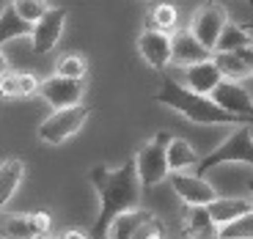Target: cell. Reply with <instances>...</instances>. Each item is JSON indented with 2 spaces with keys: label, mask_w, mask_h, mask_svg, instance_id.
<instances>
[{
  "label": "cell",
  "mask_w": 253,
  "mask_h": 239,
  "mask_svg": "<svg viewBox=\"0 0 253 239\" xmlns=\"http://www.w3.org/2000/svg\"><path fill=\"white\" fill-rule=\"evenodd\" d=\"M88 179L96 190L99 198V214H96L94 226H91L88 237L91 239H105L108 226L126 209L140 206V193L143 184L135 170V157L124 159L119 168H108V165H94L88 170Z\"/></svg>",
  "instance_id": "6da1fadb"
},
{
  "label": "cell",
  "mask_w": 253,
  "mask_h": 239,
  "mask_svg": "<svg viewBox=\"0 0 253 239\" xmlns=\"http://www.w3.org/2000/svg\"><path fill=\"white\" fill-rule=\"evenodd\" d=\"M154 102L157 105H165L168 110L184 116L187 121L193 124H231V126H240V124H253V116H237V113H228L217 105L209 94H196V91L184 88L182 82H176L173 77H165L160 91L154 94Z\"/></svg>",
  "instance_id": "7a4b0ae2"
},
{
  "label": "cell",
  "mask_w": 253,
  "mask_h": 239,
  "mask_svg": "<svg viewBox=\"0 0 253 239\" xmlns=\"http://www.w3.org/2000/svg\"><path fill=\"white\" fill-rule=\"evenodd\" d=\"M96 107L94 105H83V102H77V105H69V107H55L52 110V116H47L44 121H42V126H39V140L47 146H61L66 143L69 138H75L77 132L83 129V124L94 116Z\"/></svg>",
  "instance_id": "3957f363"
},
{
  "label": "cell",
  "mask_w": 253,
  "mask_h": 239,
  "mask_svg": "<svg viewBox=\"0 0 253 239\" xmlns=\"http://www.w3.org/2000/svg\"><path fill=\"white\" fill-rule=\"evenodd\" d=\"M228 162H242V165H253V132L251 124H240L234 132L228 135L217 149H212L207 157L198 159L196 170L207 173V170L217 168V165H228Z\"/></svg>",
  "instance_id": "277c9868"
},
{
  "label": "cell",
  "mask_w": 253,
  "mask_h": 239,
  "mask_svg": "<svg viewBox=\"0 0 253 239\" xmlns=\"http://www.w3.org/2000/svg\"><path fill=\"white\" fill-rule=\"evenodd\" d=\"M168 140H171V135L165 132V129H160V132L154 135L152 140H146L138 149V154H135V170H138V179H140L143 187H157V184H163L165 179H168V173H171V168H168V154H165Z\"/></svg>",
  "instance_id": "5b68a950"
},
{
  "label": "cell",
  "mask_w": 253,
  "mask_h": 239,
  "mask_svg": "<svg viewBox=\"0 0 253 239\" xmlns=\"http://www.w3.org/2000/svg\"><path fill=\"white\" fill-rule=\"evenodd\" d=\"M228 22V8L217 0H207L193 11V19H190V33L207 47L209 52H215V44L220 39V31Z\"/></svg>",
  "instance_id": "8992f818"
},
{
  "label": "cell",
  "mask_w": 253,
  "mask_h": 239,
  "mask_svg": "<svg viewBox=\"0 0 253 239\" xmlns=\"http://www.w3.org/2000/svg\"><path fill=\"white\" fill-rule=\"evenodd\" d=\"M168 182H171L173 193L179 195V201L184 206H209L215 201L217 190L201 176V173H187V170H171L168 173Z\"/></svg>",
  "instance_id": "52a82bcc"
},
{
  "label": "cell",
  "mask_w": 253,
  "mask_h": 239,
  "mask_svg": "<svg viewBox=\"0 0 253 239\" xmlns=\"http://www.w3.org/2000/svg\"><path fill=\"white\" fill-rule=\"evenodd\" d=\"M66 17L69 11L63 6H50L44 11V17H39L33 22V33H31V44L36 55H47L58 47L63 36V28H66Z\"/></svg>",
  "instance_id": "ba28073f"
},
{
  "label": "cell",
  "mask_w": 253,
  "mask_h": 239,
  "mask_svg": "<svg viewBox=\"0 0 253 239\" xmlns=\"http://www.w3.org/2000/svg\"><path fill=\"white\" fill-rule=\"evenodd\" d=\"M39 96L55 110V107H69L83 102L85 96V82L75 80V77H63V75H50L39 82Z\"/></svg>",
  "instance_id": "9c48e42d"
},
{
  "label": "cell",
  "mask_w": 253,
  "mask_h": 239,
  "mask_svg": "<svg viewBox=\"0 0 253 239\" xmlns=\"http://www.w3.org/2000/svg\"><path fill=\"white\" fill-rule=\"evenodd\" d=\"M138 52L152 69L165 72L171 66V33L146 25L138 36Z\"/></svg>",
  "instance_id": "30bf717a"
},
{
  "label": "cell",
  "mask_w": 253,
  "mask_h": 239,
  "mask_svg": "<svg viewBox=\"0 0 253 239\" xmlns=\"http://www.w3.org/2000/svg\"><path fill=\"white\" fill-rule=\"evenodd\" d=\"M209 96H212L223 110H228V113L253 116V96H251V91H248L240 80H228V77H223Z\"/></svg>",
  "instance_id": "8fae6325"
},
{
  "label": "cell",
  "mask_w": 253,
  "mask_h": 239,
  "mask_svg": "<svg viewBox=\"0 0 253 239\" xmlns=\"http://www.w3.org/2000/svg\"><path fill=\"white\" fill-rule=\"evenodd\" d=\"M223 80L217 63L212 61V55L204 58V61H196L190 66H182V85L196 94H212L215 85Z\"/></svg>",
  "instance_id": "7c38bea8"
},
{
  "label": "cell",
  "mask_w": 253,
  "mask_h": 239,
  "mask_svg": "<svg viewBox=\"0 0 253 239\" xmlns=\"http://www.w3.org/2000/svg\"><path fill=\"white\" fill-rule=\"evenodd\" d=\"M209 55H212V52L190 33V28H176V31L171 33V66H179V69H182V66L204 61V58H209Z\"/></svg>",
  "instance_id": "4fadbf2b"
},
{
  "label": "cell",
  "mask_w": 253,
  "mask_h": 239,
  "mask_svg": "<svg viewBox=\"0 0 253 239\" xmlns=\"http://www.w3.org/2000/svg\"><path fill=\"white\" fill-rule=\"evenodd\" d=\"M39 77L33 72H11L0 75V96L3 99H22V96L39 94Z\"/></svg>",
  "instance_id": "5bb4252c"
},
{
  "label": "cell",
  "mask_w": 253,
  "mask_h": 239,
  "mask_svg": "<svg viewBox=\"0 0 253 239\" xmlns=\"http://www.w3.org/2000/svg\"><path fill=\"white\" fill-rule=\"evenodd\" d=\"M184 234L190 239H220V226L209 217L207 206H187V212H184Z\"/></svg>",
  "instance_id": "9a60e30c"
},
{
  "label": "cell",
  "mask_w": 253,
  "mask_h": 239,
  "mask_svg": "<svg viewBox=\"0 0 253 239\" xmlns=\"http://www.w3.org/2000/svg\"><path fill=\"white\" fill-rule=\"evenodd\" d=\"M22 179H25V162L22 159L8 157L0 162V212L11 203V198L17 195Z\"/></svg>",
  "instance_id": "2e32d148"
},
{
  "label": "cell",
  "mask_w": 253,
  "mask_h": 239,
  "mask_svg": "<svg viewBox=\"0 0 253 239\" xmlns=\"http://www.w3.org/2000/svg\"><path fill=\"white\" fill-rule=\"evenodd\" d=\"M207 209H209V217L223 228V226H228V223H234L237 217H242L245 212H251L253 198H223V195H217Z\"/></svg>",
  "instance_id": "e0dca14e"
},
{
  "label": "cell",
  "mask_w": 253,
  "mask_h": 239,
  "mask_svg": "<svg viewBox=\"0 0 253 239\" xmlns=\"http://www.w3.org/2000/svg\"><path fill=\"white\" fill-rule=\"evenodd\" d=\"M154 214L149 212V209H126V212H121L119 217H116L113 223L108 226V234H105V239H132V234L138 231L143 223H149Z\"/></svg>",
  "instance_id": "ac0fdd59"
},
{
  "label": "cell",
  "mask_w": 253,
  "mask_h": 239,
  "mask_svg": "<svg viewBox=\"0 0 253 239\" xmlns=\"http://www.w3.org/2000/svg\"><path fill=\"white\" fill-rule=\"evenodd\" d=\"M31 33H33V22L19 17L14 3H6L3 11H0V47L14 41V39H19V36L31 39Z\"/></svg>",
  "instance_id": "d6986e66"
},
{
  "label": "cell",
  "mask_w": 253,
  "mask_h": 239,
  "mask_svg": "<svg viewBox=\"0 0 253 239\" xmlns=\"http://www.w3.org/2000/svg\"><path fill=\"white\" fill-rule=\"evenodd\" d=\"M165 154H168V168L171 170H193L198 165V159H201L198 151L193 149L184 138H171L168 140Z\"/></svg>",
  "instance_id": "ffe728a7"
},
{
  "label": "cell",
  "mask_w": 253,
  "mask_h": 239,
  "mask_svg": "<svg viewBox=\"0 0 253 239\" xmlns=\"http://www.w3.org/2000/svg\"><path fill=\"white\" fill-rule=\"evenodd\" d=\"M36 226H33L31 212H19V214H8L0 220V237L3 239H33L36 237Z\"/></svg>",
  "instance_id": "44dd1931"
},
{
  "label": "cell",
  "mask_w": 253,
  "mask_h": 239,
  "mask_svg": "<svg viewBox=\"0 0 253 239\" xmlns=\"http://www.w3.org/2000/svg\"><path fill=\"white\" fill-rule=\"evenodd\" d=\"M251 41H253L251 31H245L240 22H231V19H228L226 28L220 31V39H217V44H215V52H237L240 47L251 44Z\"/></svg>",
  "instance_id": "7402d4cb"
},
{
  "label": "cell",
  "mask_w": 253,
  "mask_h": 239,
  "mask_svg": "<svg viewBox=\"0 0 253 239\" xmlns=\"http://www.w3.org/2000/svg\"><path fill=\"white\" fill-rule=\"evenodd\" d=\"M212 61L217 63V69H220L223 77H228V80H248V77H253V72L245 66V61H242L237 52H212Z\"/></svg>",
  "instance_id": "603a6c76"
},
{
  "label": "cell",
  "mask_w": 253,
  "mask_h": 239,
  "mask_svg": "<svg viewBox=\"0 0 253 239\" xmlns=\"http://www.w3.org/2000/svg\"><path fill=\"white\" fill-rule=\"evenodd\" d=\"M146 17H149L146 19V25L157 28V31L173 33L179 28V11H176V6H171V3H157Z\"/></svg>",
  "instance_id": "cb8c5ba5"
},
{
  "label": "cell",
  "mask_w": 253,
  "mask_h": 239,
  "mask_svg": "<svg viewBox=\"0 0 253 239\" xmlns=\"http://www.w3.org/2000/svg\"><path fill=\"white\" fill-rule=\"evenodd\" d=\"M55 75H63V77H75V80H85L88 75V61L77 52H66L55 61Z\"/></svg>",
  "instance_id": "d4e9b609"
},
{
  "label": "cell",
  "mask_w": 253,
  "mask_h": 239,
  "mask_svg": "<svg viewBox=\"0 0 253 239\" xmlns=\"http://www.w3.org/2000/svg\"><path fill=\"white\" fill-rule=\"evenodd\" d=\"M220 239H253V209L220 228Z\"/></svg>",
  "instance_id": "484cf974"
},
{
  "label": "cell",
  "mask_w": 253,
  "mask_h": 239,
  "mask_svg": "<svg viewBox=\"0 0 253 239\" xmlns=\"http://www.w3.org/2000/svg\"><path fill=\"white\" fill-rule=\"evenodd\" d=\"M14 8H17V14L22 19H28V22H36L39 17H44V11L50 6H47V0H11Z\"/></svg>",
  "instance_id": "4316f807"
},
{
  "label": "cell",
  "mask_w": 253,
  "mask_h": 239,
  "mask_svg": "<svg viewBox=\"0 0 253 239\" xmlns=\"http://www.w3.org/2000/svg\"><path fill=\"white\" fill-rule=\"evenodd\" d=\"M31 217H33V226H36V231L39 234H47L52 228V220H50V212H31Z\"/></svg>",
  "instance_id": "83f0119b"
},
{
  "label": "cell",
  "mask_w": 253,
  "mask_h": 239,
  "mask_svg": "<svg viewBox=\"0 0 253 239\" xmlns=\"http://www.w3.org/2000/svg\"><path fill=\"white\" fill-rule=\"evenodd\" d=\"M237 55H240L242 61H245V66L253 72V41H251V44H245V47H240V50H237Z\"/></svg>",
  "instance_id": "f1b7e54d"
},
{
  "label": "cell",
  "mask_w": 253,
  "mask_h": 239,
  "mask_svg": "<svg viewBox=\"0 0 253 239\" xmlns=\"http://www.w3.org/2000/svg\"><path fill=\"white\" fill-rule=\"evenodd\" d=\"M58 239H91V237L85 231H80V228H69V231H63Z\"/></svg>",
  "instance_id": "f546056e"
},
{
  "label": "cell",
  "mask_w": 253,
  "mask_h": 239,
  "mask_svg": "<svg viewBox=\"0 0 253 239\" xmlns=\"http://www.w3.org/2000/svg\"><path fill=\"white\" fill-rule=\"evenodd\" d=\"M6 72H8V58L3 52V47H0V75H6Z\"/></svg>",
  "instance_id": "4dcf8cb0"
},
{
  "label": "cell",
  "mask_w": 253,
  "mask_h": 239,
  "mask_svg": "<svg viewBox=\"0 0 253 239\" xmlns=\"http://www.w3.org/2000/svg\"><path fill=\"white\" fill-rule=\"evenodd\" d=\"M33 239H58V237H52V234L47 231V234H36V237H33Z\"/></svg>",
  "instance_id": "1f68e13d"
},
{
  "label": "cell",
  "mask_w": 253,
  "mask_h": 239,
  "mask_svg": "<svg viewBox=\"0 0 253 239\" xmlns=\"http://www.w3.org/2000/svg\"><path fill=\"white\" fill-rule=\"evenodd\" d=\"M242 28H245V31H253V19H248V22H242Z\"/></svg>",
  "instance_id": "d6a6232c"
},
{
  "label": "cell",
  "mask_w": 253,
  "mask_h": 239,
  "mask_svg": "<svg viewBox=\"0 0 253 239\" xmlns=\"http://www.w3.org/2000/svg\"><path fill=\"white\" fill-rule=\"evenodd\" d=\"M251 198H253V182H251Z\"/></svg>",
  "instance_id": "836d02e7"
},
{
  "label": "cell",
  "mask_w": 253,
  "mask_h": 239,
  "mask_svg": "<svg viewBox=\"0 0 253 239\" xmlns=\"http://www.w3.org/2000/svg\"><path fill=\"white\" fill-rule=\"evenodd\" d=\"M245 3H248V6H253V0H245Z\"/></svg>",
  "instance_id": "e575fe53"
}]
</instances>
